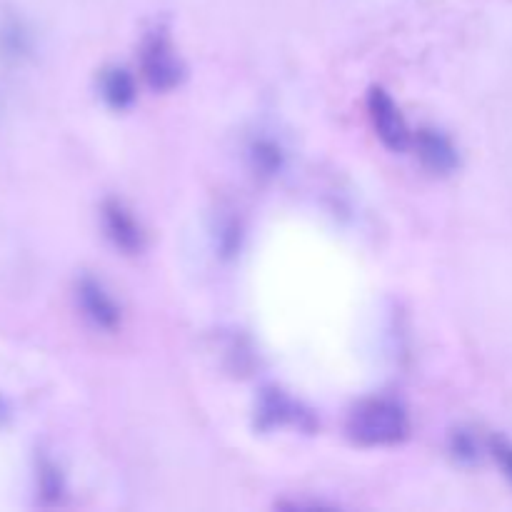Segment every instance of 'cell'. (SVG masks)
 Here are the masks:
<instances>
[{"instance_id":"cell-1","label":"cell","mask_w":512,"mask_h":512,"mask_svg":"<svg viewBox=\"0 0 512 512\" xmlns=\"http://www.w3.org/2000/svg\"><path fill=\"white\" fill-rule=\"evenodd\" d=\"M348 433L355 443L365 448H385V445H398L408 438L410 420L403 405L395 400L370 398L353 408Z\"/></svg>"},{"instance_id":"cell-2","label":"cell","mask_w":512,"mask_h":512,"mask_svg":"<svg viewBox=\"0 0 512 512\" xmlns=\"http://www.w3.org/2000/svg\"><path fill=\"white\" fill-rule=\"evenodd\" d=\"M368 115L370 123H373L375 135L380 138V143L385 145L393 153H403L410 145V128L405 123L403 113L395 105V100L385 93L383 88H373L368 95Z\"/></svg>"},{"instance_id":"cell-3","label":"cell","mask_w":512,"mask_h":512,"mask_svg":"<svg viewBox=\"0 0 512 512\" xmlns=\"http://www.w3.org/2000/svg\"><path fill=\"white\" fill-rule=\"evenodd\" d=\"M140 65H143L145 80L155 90H173L183 80V63L175 55L170 40L160 33H153L143 43Z\"/></svg>"},{"instance_id":"cell-4","label":"cell","mask_w":512,"mask_h":512,"mask_svg":"<svg viewBox=\"0 0 512 512\" xmlns=\"http://www.w3.org/2000/svg\"><path fill=\"white\" fill-rule=\"evenodd\" d=\"M75 295H78V305L80 310H83V315L95 325V328L108 330V333L120 328L118 303L110 298V293L98 283V280L83 278L78 283Z\"/></svg>"},{"instance_id":"cell-5","label":"cell","mask_w":512,"mask_h":512,"mask_svg":"<svg viewBox=\"0 0 512 512\" xmlns=\"http://www.w3.org/2000/svg\"><path fill=\"white\" fill-rule=\"evenodd\" d=\"M103 228L115 248H120L123 253L133 255L143 250V230H140L138 220L130 215V210L120 205L118 200H108L103 205Z\"/></svg>"},{"instance_id":"cell-6","label":"cell","mask_w":512,"mask_h":512,"mask_svg":"<svg viewBox=\"0 0 512 512\" xmlns=\"http://www.w3.org/2000/svg\"><path fill=\"white\" fill-rule=\"evenodd\" d=\"M415 148H418V158L423 160L425 168L433 170V173L445 175L458 168V150L440 130H420L418 138H415Z\"/></svg>"},{"instance_id":"cell-7","label":"cell","mask_w":512,"mask_h":512,"mask_svg":"<svg viewBox=\"0 0 512 512\" xmlns=\"http://www.w3.org/2000/svg\"><path fill=\"white\" fill-rule=\"evenodd\" d=\"M100 90L103 98L110 108L125 110L133 105L135 100V80L128 70L123 68H110L100 75Z\"/></svg>"},{"instance_id":"cell-8","label":"cell","mask_w":512,"mask_h":512,"mask_svg":"<svg viewBox=\"0 0 512 512\" xmlns=\"http://www.w3.org/2000/svg\"><path fill=\"white\" fill-rule=\"evenodd\" d=\"M30 53V33L23 25V20L15 15H5L0 20V55L10 63L25 60Z\"/></svg>"},{"instance_id":"cell-9","label":"cell","mask_w":512,"mask_h":512,"mask_svg":"<svg viewBox=\"0 0 512 512\" xmlns=\"http://www.w3.org/2000/svg\"><path fill=\"white\" fill-rule=\"evenodd\" d=\"M450 450H453V455L460 463H475L478 460V443L465 430H455L453 438H450Z\"/></svg>"},{"instance_id":"cell-10","label":"cell","mask_w":512,"mask_h":512,"mask_svg":"<svg viewBox=\"0 0 512 512\" xmlns=\"http://www.w3.org/2000/svg\"><path fill=\"white\" fill-rule=\"evenodd\" d=\"M490 453H493L495 463L500 465L505 478L512 483V443H508L505 438H493L490 440Z\"/></svg>"},{"instance_id":"cell-11","label":"cell","mask_w":512,"mask_h":512,"mask_svg":"<svg viewBox=\"0 0 512 512\" xmlns=\"http://www.w3.org/2000/svg\"><path fill=\"white\" fill-rule=\"evenodd\" d=\"M0 415H3V405H0Z\"/></svg>"}]
</instances>
